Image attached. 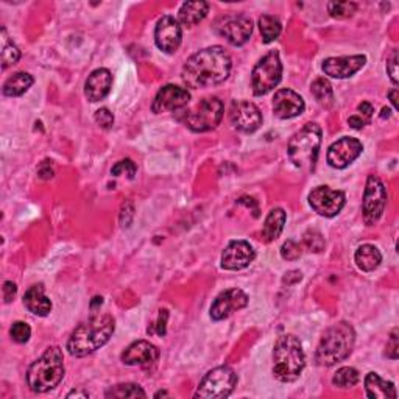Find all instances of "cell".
Returning a JSON list of instances; mask_svg holds the SVG:
<instances>
[{
  "instance_id": "42",
  "label": "cell",
  "mask_w": 399,
  "mask_h": 399,
  "mask_svg": "<svg viewBox=\"0 0 399 399\" xmlns=\"http://www.w3.org/2000/svg\"><path fill=\"white\" fill-rule=\"evenodd\" d=\"M2 292H3V301H5L6 304H8V303H11L13 298L16 297L17 287H16L15 283H11V281H6V283L3 284Z\"/></svg>"
},
{
  "instance_id": "23",
  "label": "cell",
  "mask_w": 399,
  "mask_h": 399,
  "mask_svg": "<svg viewBox=\"0 0 399 399\" xmlns=\"http://www.w3.org/2000/svg\"><path fill=\"white\" fill-rule=\"evenodd\" d=\"M24 306L27 307L31 313H35V315H38V317L49 315L50 311H52V301H50V298L45 297L42 284L31 285L30 289L25 292Z\"/></svg>"
},
{
  "instance_id": "28",
  "label": "cell",
  "mask_w": 399,
  "mask_h": 399,
  "mask_svg": "<svg viewBox=\"0 0 399 399\" xmlns=\"http://www.w3.org/2000/svg\"><path fill=\"white\" fill-rule=\"evenodd\" d=\"M33 77L30 74H25V72H17L13 77H10L8 80L5 81L2 93L5 97H19L27 93L33 84Z\"/></svg>"
},
{
  "instance_id": "36",
  "label": "cell",
  "mask_w": 399,
  "mask_h": 399,
  "mask_svg": "<svg viewBox=\"0 0 399 399\" xmlns=\"http://www.w3.org/2000/svg\"><path fill=\"white\" fill-rule=\"evenodd\" d=\"M304 245L313 253H320L324 248V239L318 231L312 230L304 234Z\"/></svg>"
},
{
  "instance_id": "34",
  "label": "cell",
  "mask_w": 399,
  "mask_h": 399,
  "mask_svg": "<svg viewBox=\"0 0 399 399\" xmlns=\"http://www.w3.org/2000/svg\"><path fill=\"white\" fill-rule=\"evenodd\" d=\"M328 11L332 17L346 19L354 15L357 11V5L354 2H329Z\"/></svg>"
},
{
  "instance_id": "3",
  "label": "cell",
  "mask_w": 399,
  "mask_h": 399,
  "mask_svg": "<svg viewBox=\"0 0 399 399\" xmlns=\"http://www.w3.org/2000/svg\"><path fill=\"white\" fill-rule=\"evenodd\" d=\"M306 366V356L299 338L293 334L278 337L273 350V376L279 382H293Z\"/></svg>"
},
{
  "instance_id": "2",
  "label": "cell",
  "mask_w": 399,
  "mask_h": 399,
  "mask_svg": "<svg viewBox=\"0 0 399 399\" xmlns=\"http://www.w3.org/2000/svg\"><path fill=\"white\" fill-rule=\"evenodd\" d=\"M116 322L109 313L94 315L88 322L81 323L72 332L68 342V351L74 357H84L100 350L114 334Z\"/></svg>"
},
{
  "instance_id": "48",
  "label": "cell",
  "mask_w": 399,
  "mask_h": 399,
  "mask_svg": "<svg viewBox=\"0 0 399 399\" xmlns=\"http://www.w3.org/2000/svg\"><path fill=\"white\" fill-rule=\"evenodd\" d=\"M68 398H83V399H86V398H89V395L86 393V391L74 390V391H70V393L68 395Z\"/></svg>"
},
{
  "instance_id": "43",
  "label": "cell",
  "mask_w": 399,
  "mask_h": 399,
  "mask_svg": "<svg viewBox=\"0 0 399 399\" xmlns=\"http://www.w3.org/2000/svg\"><path fill=\"white\" fill-rule=\"evenodd\" d=\"M357 111H359V113H361V117H362V119L365 117V120H366V122H370L373 113H375V108H373V104H371L370 102H363V103L359 104V107H357Z\"/></svg>"
},
{
  "instance_id": "24",
  "label": "cell",
  "mask_w": 399,
  "mask_h": 399,
  "mask_svg": "<svg viewBox=\"0 0 399 399\" xmlns=\"http://www.w3.org/2000/svg\"><path fill=\"white\" fill-rule=\"evenodd\" d=\"M366 396L371 399H396L395 384L385 381L377 373H368L365 377Z\"/></svg>"
},
{
  "instance_id": "1",
  "label": "cell",
  "mask_w": 399,
  "mask_h": 399,
  "mask_svg": "<svg viewBox=\"0 0 399 399\" xmlns=\"http://www.w3.org/2000/svg\"><path fill=\"white\" fill-rule=\"evenodd\" d=\"M231 68L233 63L228 52L220 45H214L189 58L182 68L181 78L191 89L211 88L224 83L230 77Z\"/></svg>"
},
{
  "instance_id": "26",
  "label": "cell",
  "mask_w": 399,
  "mask_h": 399,
  "mask_svg": "<svg viewBox=\"0 0 399 399\" xmlns=\"http://www.w3.org/2000/svg\"><path fill=\"white\" fill-rule=\"evenodd\" d=\"M208 13H209V3L198 0V2H186L182 5L178 13V17L182 25H186V27H194V25H197L208 16Z\"/></svg>"
},
{
  "instance_id": "22",
  "label": "cell",
  "mask_w": 399,
  "mask_h": 399,
  "mask_svg": "<svg viewBox=\"0 0 399 399\" xmlns=\"http://www.w3.org/2000/svg\"><path fill=\"white\" fill-rule=\"evenodd\" d=\"M111 86H113V75L108 69H95L93 74L88 77L86 84H84V94H86L89 102H100L109 94Z\"/></svg>"
},
{
  "instance_id": "4",
  "label": "cell",
  "mask_w": 399,
  "mask_h": 399,
  "mask_svg": "<svg viewBox=\"0 0 399 399\" xmlns=\"http://www.w3.org/2000/svg\"><path fill=\"white\" fill-rule=\"evenodd\" d=\"M64 377V357L60 346H50L30 365L27 384L35 393H45L60 385Z\"/></svg>"
},
{
  "instance_id": "20",
  "label": "cell",
  "mask_w": 399,
  "mask_h": 399,
  "mask_svg": "<svg viewBox=\"0 0 399 399\" xmlns=\"http://www.w3.org/2000/svg\"><path fill=\"white\" fill-rule=\"evenodd\" d=\"M304 100L303 97L292 89H281L274 94L273 99V113L279 119H293L304 113Z\"/></svg>"
},
{
  "instance_id": "50",
  "label": "cell",
  "mask_w": 399,
  "mask_h": 399,
  "mask_svg": "<svg viewBox=\"0 0 399 399\" xmlns=\"http://www.w3.org/2000/svg\"><path fill=\"white\" fill-rule=\"evenodd\" d=\"M159 396H169L167 391H158V393L155 395V398H159Z\"/></svg>"
},
{
  "instance_id": "11",
  "label": "cell",
  "mask_w": 399,
  "mask_h": 399,
  "mask_svg": "<svg viewBox=\"0 0 399 399\" xmlns=\"http://www.w3.org/2000/svg\"><path fill=\"white\" fill-rule=\"evenodd\" d=\"M215 30L220 36L226 38L228 42L239 47L250 39L253 33V22L250 17L244 15L224 16L215 24Z\"/></svg>"
},
{
  "instance_id": "8",
  "label": "cell",
  "mask_w": 399,
  "mask_h": 399,
  "mask_svg": "<svg viewBox=\"0 0 399 399\" xmlns=\"http://www.w3.org/2000/svg\"><path fill=\"white\" fill-rule=\"evenodd\" d=\"M235 385H237L235 371L230 366H217L206 373L194 396L201 399H224L233 393Z\"/></svg>"
},
{
  "instance_id": "29",
  "label": "cell",
  "mask_w": 399,
  "mask_h": 399,
  "mask_svg": "<svg viewBox=\"0 0 399 399\" xmlns=\"http://www.w3.org/2000/svg\"><path fill=\"white\" fill-rule=\"evenodd\" d=\"M259 30L260 35H263V41L265 44H270L281 35V31H283V24H281L278 17L264 15L259 17Z\"/></svg>"
},
{
  "instance_id": "39",
  "label": "cell",
  "mask_w": 399,
  "mask_h": 399,
  "mask_svg": "<svg viewBox=\"0 0 399 399\" xmlns=\"http://www.w3.org/2000/svg\"><path fill=\"white\" fill-rule=\"evenodd\" d=\"M94 119L97 122V125H99L103 130H109L111 127L114 125V116H113V113H111L108 108L97 109Z\"/></svg>"
},
{
  "instance_id": "13",
  "label": "cell",
  "mask_w": 399,
  "mask_h": 399,
  "mask_svg": "<svg viewBox=\"0 0 399 399\" xmlns=\"http://www.w3.org/2000/svg\"><path fill=\"white\" fill-rule=\"evenodd\" d=\"M231 125L242 133H254L263 125V113L256 104L247 100L234 102L230 111Z\"/></svg>"
},
{
  "instance_id": "41",
  "label": "cell",
  "mask_w": 399,
  "mask_h": 399,
  "mask_svg": "<svg viewBox=\"0 0 399 399\" xmlns=\"http://www.w3.org/2000/svg\"><path fill=\"white\" fill-rule=\"evenodd\" d=\"M387 72L390 75V80L393 81V84L396 86L398 84V50L391 52V55L387 60Z\"/></svg>"
},
{
  "instance_id": "35",
  "label": "cell",
  "mask_w": 399,
  "mask_h": 399,
  "mask_svg": "<svg viewBox=\"0 0 399 399\" xmlns=\"http://www.w3.org/2000/svg\"><path fill=\"white\" fill-rule=\"evenodd\" d=\"M10 336L16 343H27L31 337V329L27 323L16 322L15 324L11 326Z\"/></svg>"
},
{
  "instance_id": "31",
  "label": "cell",
  "mask_w": 399,
  "mask_h": 399,
  "mask_svg": "<svg viewBox=\"0 0 399 399\" xmlns=\"http://www.w3.org/2000/svg\"><path fill=\"white\" fill-rule=\"evenodd\" d=\"M21 58V50L17 45L11 41L10 36L6 35V30L2 29V69H8L19 61Z\"/></svg>"
},
{
  "instance_id": "18",
  "label": "cell",
  "mask_w": 399,
  "mask_h": 399,
  "mask_svg": "<svg viewBox=\"0 0 399 399\" xmlns=\"http://www.w3.org/2000/svg\"><path fill=\"white\" fill-rule=\"evenodd\" d=\"M256 253H254L253 247L245 240H234L230 245L225 248V251L221 253V267L225 270H244L250 265Z\"/></svg>"
},
{
  "instance_id": "33",
  "label": "cell",
  "mask_w": 399,
  "mask_h": 399,
  "mask_svg": "<svg viewBox=\"0 0 399 399\" xmlns=\"http://www.w3.org/2000/svg\"><path fill=\"white\" fill-rule=\"evenodd\" d=\"M107 398H147V393L143 391L139 385L137 384H119V385H114V387H111L107 395Z\"/></svg>"
},
{
  "instance_id": "46",
  "label": "cell",
  "mask_w": 399,
  "mask_h": 399,
  "mask_svg": "<svg viewBox=\"0 0 399 399\" xmlns=\"http://www.w3.org/2000/svg\"><path fill=\"white\" fill-rule=\"evenodd\" d=\"M348 123L352 127V128H356V130H361L365 127V123H368L365 119H362L361 116H351L350 119H348Z\"/></svg>"
},
{
  "instance_id": "47",
  "label": "cell",
  "mask_w": 399,
  "mask_h": 399,
  "mask_svg": "<svg viewBox=\"0 0 399 399\" xmlns=\"http://www.w3.org/2000/svg\"><path fill=\"white\" fill-rule=\"evenodd\" d=\"M389 99L391 102V104H393V108L398 109V89H391L390 93H389Z\"/></svg>"
},
{
  "instance_id": "27",
  "label": "cell",
  "mask_w": 399,
  "mask_h": 399,
  "mask_svg": "<svg viewBox=\"0 0 399 399\" xmlns=\"http://www.w3.org/2000/svg\"><path fill=\"white\" fill-rule=\"evenodd\" d=\"M356 265L361 268L362 272H373L381 265L382 263V254L377 250V247L371 244L361 245L356 250L354 254Z\"/></svg>"
},
{
  "instance_id": "44",
  "label": "cell",
  "mask_w": 399,
  "mask_h": 399,
  "mask_svg": "<svg viewBox=\"0 0 399 399\" xmlns=\"http://www.w3.org/2000/svg\"><path fill=\"white\" fill-rule=\"evenodd\" d=\"M167 318H169V312L166 309L159 311V318H158V324H156V332H158V336H166V324H167Z\"/></svg>"
},
{
  "instance_id": "45",
  "label": "cell",
  "mask_w": 399,
  "mask_h": 399,
  "mask_svg": "<svg viewBox=\"0 0 399 399\" xmlns=\"http://www.w3.org/2000/svg\"><path fill=\"white\" fill-rule=\"evenodd\" d=\"M301 272L298 270H293V272H289V273H285V276H284V283L287 285H290V284H295L298 283V281H301Z\"/></svg>"
},
{
  "instance_id": "37",
  "label": "cell",
  "mask_w": 399,
  "mask_h": 399,
  "mask_svg": "<svg viewBox=\"0 0 399 399\" xmlns=\"http://www.w3.org/2000/svg\"><path fill=\"white\" fill-rule=\"evenodd\" d=\"M136 172H137V167H136V164L132 159L119 161L113 169H111V173H113L114 176H119V175L125 173L130 180L134 178Z\"/></svg>"
},
{
  "instance_id": "7",
  "label": "cell",
  "mask_w": 399,
  "mask_h": 399,
  "mask_svg": "<svg viewBox=\"0 0 399 399\" xmlns=\"http://www.w3.org/2000/svg\"><path fill=\"white\" fill-rule=\"evenodd\" d=\"M224 119V103L217 97L203 99L185 114V125L194 133H205L217 128Z\"/></svg>"
},
{
  "instance_id": "5",
  "label": "cell",
  "mask_w": 399,
  "mask_h": 399,
  "mask_svg": "<svg viewBox=\"0 0 399 399\" xmlns=\"http://www.w3.org/2000/svg\"><path fill=\"white\" fill-rule=\"evenodd\" d=\"M356 342L352 326L340 322L326 329L315 351V362L322 366H332L345 361L351 354Z\"/></svg>"
},
{
  "instance_id": "30",
  "label": "cell",
  "mask_w": 399,
  "mask_h": 399,
  "mask_svg": "<svg viewBox=\"0 0 399 399\" xmlns=\"http://www.w3.org/2000/svg\"><path fill=\"white\" fill-rule=\"evenodd\" d=\"M312 95L315 97L317 102L324 108H331L334 104V91L332 84L326 78H317L311 86Z\"/></svg>"
},
{
  "instance_id": "9",
  "label": "cell",
  "mask_w": 399,
  "mask_h": 399,
  "mask_svg": "<svg viewBox=\"0 0 399 399\" xmlns=\"http://www.w3.org/2000/svg\"><path fill=\"white\" fill-rule=\"evenodd\" d=\"M283 77V64L278 52H270L260 58L251 72V88L254 95H265L274 89Z\"/></svg>"
},
{
  "instance_id": "49",
  "label": "cell",
  "mask_w": 399,
  "mask_h": 399,
  "mask_svg": "<svg viewBox=\"0 0 399 399\" xmlns=\"http://www.w3.org/2000/svg\"><path fill=\"white\" fill-rule=\"evenodd\" d=\"M390 113H391V111L389 108H384L381 117H382V119H385V117H390Z\"/></svg>"
},
{
  "instance_id": "10",
  "label": "cell",
  "mask_w": 399,
  "mask_h": 399,
  "mask_svg": "<svg viewBox=\"0 0 399 399\" xmlns=\"http://www.w3.org/2000/svg\"><path fill=\"white\" fill-rule=\"evenodd\" d=\"M385 205H387V189H385L384 182L377 176L370 175L368 180H366L362 203L365 224L368 226L375 225L382 217Z\"/></svg>"
},
{
  "instance_id": "32",
  "label": "cell",
  "mask_w": 399,
  "mask_h": 399,
  "mask_svg": "<svg viewBox=\"0 0 399 399\" xmlns=\"http://www.w3.org/2000/svg\"><path fill=\"white\" fill-rule=\"evenodd\" d=\"M359 379V371L356 368H352V366H342V368H338L336 375L332 377V384L336 385L338 389H352L354 385H357Z\"/></svg>"
},
{
  "instance_id": "38",
  "label": "cell",
  "mask_w": 399,
  "mask_h": 399,
  "mask_svg": "<svg viewBox=\"0 0 399 399\" xmlns=\"http://www.w3.org/2000/svg\"><path fill=\"white\" fill-rule=\"evenodd\" d=\"M301 254H303V250H301L299 244L293 240H287L283 248H281V256L285 260H297Z\"/></svg>"
},
{
  "instance_id": "15",
  "label": "cell",
  "mask_w": 399,
  "mask_h": 399,
  "mask_svg": "<svg viewBox=\"0 0 399 399\" xmlns=\"http://www.w3.org/2000/svg\"><path fill=\"white\" fill-rule=\"evenodd\" d=\"M191 100V94L185 88L176 86V84H167V86L161 88L156 94L152 111L155 114L169 113V111H178L189 104Z\"/></svg>"
},
{
  "instance_id": "14",
  "label": "cell",
  "mask_w": 399,
  "mask_h": 399,
  "mask_svg": "<svg viewBox=\"0 0 399 399\" xmlns=\"http://www.w3.org/2000/svg\"><path fill=\"white\" fill-rule=\"evenodd\" d=\"M363 152L362 142L356 137L345 136L337 142H334L328 150V164L334 169H346L352 164Z\"/></svg>"
},
{
  "instance_id": "40",
  "label": "cell",
  "mask_w": 399,
  "mask_h": 399,
  "mask_svg": "<svg viewBox=\"0 0 399 399\" xmlns=\"http://www.w3.org/2000/svg\"><path fill=\"white\" fill-rule=\"evenodd\" d=\"M385 354H387L389 359L391 361H396L399 356V343H398V329H393L390 336V340L387 342V348H385Z\"/></svg>"
},
{
  "instance_id": "6",
  "label": "cell",
  "mask_w": 399,
  "mask_h": 399,
  "mask_svg": "<svg viewBox=\"0 0 399 399\" xmlns=\"http://www.w3.org/2000/svg\"><path fill=\"white\" fill-rule=\"evenodd\" d=\"M320 146H322V128L317 123L309 122L293 134L287 147V155L297 169L312 172L317 164Z\"/></svg>"
},
{
  "instance_id": "25",
  "label": "cell",
  "mask_w": 399,
  "mask_h": 399,
  "mask_svg": "<svg viewBox=\"0 0 399 399\" xmlns=\"http://www.w3.org/2000/svg\"><path fill=\"white\" fill-rule=\"evenodd\" d=\"M285 211L281 208H274L272 209L270 212H268L267 219H265V224L263 228V239L267 244H270V242L276 240L281 233L284 230V225H285Z\"/></svg>"
},
{
  "instance_id": "12",
  "label": "cell",
  "mask_w": 399,
  "mask_h": 399,
  "mask_svg": "<svg viewBox=\"0 0 399 399\" xmlns=\"http://www.w3.org/2000/svg\"><path fill=\"white\" fill-rule=\"evenodd\" d=\"M346 197L342 191H334L329 186H318L309 194V205L323 217H336L342 211Z\"/></svg>"
},
{
  "instance_id": "21",
  "label": "cell",
  "mask_w": 399,
  "mask_h": 399,
  "mask_svg": "<svg viewBox=\"0 0 399 399\" xmlns=\"http://www.w3.org/2000/svg\"><path fill=\"white\" fill-rule=\"evenodd\" d=\"M159 359V350L153 343L139 340L128 346L122 354V362L125 365H139L147 368L150 365H155Z\"/></svg>"
},
{
  "instance_id": "16",
  "label": "cell",
  "mask_w": 399,
  "mask_h": 399,
  "mask_svg": "<svg viewBox=\"0 0 399 399\" xmlns=\"http://www.w3.org/2000/svg\"><path fill=\"white\" fill-rule=\"evenodd\" d=\"M155 41L159 50L166 52V54H175L182 41L180 22L172 16L161 17L155 30Z\"/></svg>"
},
{
  "instance_id": "19",
  "label": "cell",
  "mask_w": 399,
  "mask_h": 399,
  "mask_svg": "<svg viewBox=\"0 0 399 399\" xmlns=\"http://www.w3.org/2000/svg\"><path fill=\"white\" fill-rule=\"evenodd\" d=\"M366 63L363 55H352V56H338V58H328L323 61V72L331 78L337 80H345L354 74H357Z\"/></svg>"
},
{
  "instance_id": "17",
  "label": "cell",
  "mask_w": 399,
  "mask_h": 399,
  "mask_svg": "<svg viewBox=\"0 0 399 399\" xmlns=\"http://www.w3.org/2000/svg\"><path fill=\"white\" fill-rule=\"evenodd\" d=\"M248 306V295L240 289H230L221 292L211 306V318L214 322L225 320L234 312Z\"/></svg>"
}]
</instances>
